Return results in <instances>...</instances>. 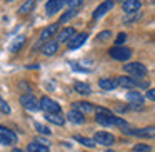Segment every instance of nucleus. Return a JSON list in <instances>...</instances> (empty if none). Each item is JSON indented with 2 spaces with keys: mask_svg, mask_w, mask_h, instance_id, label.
Instances as JSON below:
<instances>
[{
  "mask_svg": "<svg viewBox=\"0 0 155 152\" xmlns=\"http://www.w3.org/2000/svg\"><path fill=\"white\" fill-rule=\"evenodd\" d=\"M124 70L134 77H145L147 75V67L140 62H128L127 65H124Z\"/></svg>",
  "mask_w": 155,
  "mask_h": 152,
  "instance_id": "obj_1",
  "label": "nucleus"
},
{
  "mask_svg": "<svg viewBox=\"0 0 155 152\" xmlns=\"http://www.w3.org/2000/svg\"><path fill=\"white\" fill-rule=\"evenodd\" d=\"M115 115L112 114L110 110H107V109H102L98 107L97 109V115H95V120L98 122V124L102 125H115Z\"/></svg>",
  "mask_w": 155,
  "mask_h": 152,
  "instance_id": "obj_2",
  "label": "nucleus"
},
{
  "mask_svg": "<svg viewBox=\"0 0 155 152\" xmlns=\"http://www.w3.org/2000/svg\"><path fill=\"white\" fill-rule=\"evenodd\" d=\"M108 54H110L112 59H115L118 62H125L132 57V50L130 49H125V47H112L108 50Z\"/></svg>",
  "mask_w": 155,
  "mask_h": 152,
  "instance_id": "obj_3",
  "label": "nucleus"
},
{
  "mask_svg": "<svg viewBox=\"0 0 155 152\" xmlns=\"http://www.w3.org/2000/svg\"><path fill=\"white\" fill-rule=\"evenodd\" d=\"M40 109H44L45 114H60L62 107L50 97H42L40 99Z\"/></svg>",
  "mask_w": 155,
  "mask_h": 152,
  "instance_id": "obj_4",
  "label": "nucleus"
},
{
  "mask_svg": "<svg viewBox=\"0 0 155 152\" xmlns=\"http://www.w3.org/2000/svg\"><path fill=\"white\" fill-rule=\"evenodd\" d=\"M20 104L24 105L27 110H30V112H37L38 109H40V100H37L32 94H24V95H22V97H20Z\"/></svg>",
  "mask_w": 155,
  "mask_h": 152,
  "instance_id": "obj_5",
  "label": "nucleus"
},
{
  "mask_svg": "<svg viewBox=\"0 0 155 152\" xmlns=\"http://www.w3.org/2000/svg\"><path fill=\"white\" fill-rule=\"evenodd\" d=\"M17 142V134L12 132L10 129L4 127V125H0V144L4 145H14Z\"/></svg>",
  "mask_w": 155,
  "mask_h": 152,
  "instance_id": "obj_6",
  "label": "nucleus"
},
{
  "mask_svg": "<svg viewBox=\"0 0 155 152\" xmlns=\"http://www.w3.org/2000/svg\"><path fill=\"white\" fill-rule=\"evenodd\" d=\"M94 140L98 142V144H102V145H114L115 144V137L110 132H95Z\"/></svg>",
  "mask_w": 155,
  "mask_h": 152,
  "instance_id": "obj_7",
  "label": "nucleus"
},
{
  "mask_svg": "<svg viewBox=\"0 0 155 152\" xmlns=\"http://www.w3.org/2000/svg\"><path fill=\"white\" fill-rule=\"evenodd\" d=\"M67 2L68 0H48L47 5H45V10H47L48 15H54V14H57Z\"/></svg>",
  "mask_w": 155,
  "mask_h": 152,
  "instance_id": "obj_8",
  "label": "nucleus"
},
{
  "mask_svg": "<svg viewBox=\"0 0 155 152\" xmlns=\"http://www.w3.org/2000/svg\"><path fill=\"white\" fill-rule=\"evenodd\" d=\"M127 134L130 135H138V137H147V139H153L155 137V127H143V129H132Z\"/></svg>",
  "mask_w": 155,
  "mask_h": 152,
  "instance_id": "obj_9",
  "label": "nucleus"
},
{
  "mask_svg": "<svg viewBox=\"0 0 155 152\" xmlns=\"http://www.w3.org/2000/svg\"><path fill=\"white\" fill-rule=\"evenodd\" d=\"M127 99H128V102H130L134 107H137V109H140L142 105H143V95H142L140 92L128 90L127 92Z\"/></svg>",
  "mask_w": 155,
  "mask_h": 152,
  "instance_id": "obj_10",
  "label": "nucleus"
},
{
  "mask_svg": "<svg viewBox=\"0 0 155 152\" xmlns=\"http://www.w3.org/2000/svg\"><path fill=\"white\" fill-rule=\"evenodd\" d=\"M114 5H115V2H114V0H105L104 4H102V5H98V7L95 8V12H94V19H95V20H97V19H100L102 15H105V14H107V12L110 10V8L114 7Z\"/></svg>",
  "mask_w": 155,
  "mask_h": 152,
  "instance_id": "obj_11",
  "label": "nucleus"
},
{
  "mask_svg": "<svg viewBox=\"0 0 155 152\" xmlns=\"http://www.w3.org/2000/svg\"><path fill=\"white\" fill-rule=\"evenodd\" d=\"M142 7L140 0H127V2H124L122 4V10L125 12V14H134V12H138Z\"/></svg>",
  "mask_w": 155,
  "mask_h": 152,
  "instance_id": "obj_12",
  "label": "nucleus"
},
{
  "mask_svg": "<svg viewBox=\"0 0 155 152\" xmlns=\"http://www.w3.org/2000/svg\"><path fill=\"white\" fill-rule=\"evenodd\" d=\"M87 37H88V35L85 34V32H82V34H77L70 42H68V49H70V50H75V49H78L80 45H84V44H85Z\"/></svg>",
  "mask_w": 155,
  "mask_h": 152,
  "instance_id": "obj_13",
  "label": "nucleus"
},
{
  "mask_svg": "<svg viewBox=\"0 0 155 152\" xmlns=\"http://www.w3.org/2000/svg\"><path fill=\"white\" fill-rule=\"evenodd\" d=\"M57 30H58V24H52V25H48V27H45L44 30H42V34H40V39H38L40 42H38V44H42V42H47Z\"/></svg>",
  "mask_w": 155,
  "mask_h": 152,
  "instance_id": "obj_14",
  "label": "nucleus"
},
{
  "mask_svg": "<svg viewBox=\"0 0 155 152\" xmlns=\"http://www.w3.org/2000/svg\"><path fill=\"white\" fill-rule=\"evenodd\" d=\"M75 29L74 27H67V29H64V30H60L58 32V42H70L72 39L75 37Z\"/></svg>",
  "mask_w": 155,
  "mask_h": 152,
  "instance_id": "obj_15",
  "label": "nucleus"
},
{
  "mask_svg": "<svg viewBox=\"0 0 155 152\" xmlns=\"http://www.w3.org/2000/svg\"><path fill=\"white\" fill-rule=\"evenodd\" d=\"M67 119L72 122V124H84V122H85L84 114H82V112H78V110H75V109L67 114Z\"/></svg>",
  "mask_w": 155,
  "mask_h": 152,
  "instance_id": "obj_16",
  "label": "nucleus"
},
{
  "mask_svg": "<svg viewBox=\"0 0 155 152\" xmlns=\"http://www.w3.org/2000/svg\"><path fill=\"white\" fill-rule=\"evenodd\" d=\"M117 85L125 87V89H132V87H135V85H137V80H135V79H130V77L122 75V77H117Z\"/></svg>",
  "mask_w": 155,
  "mask_h": 152,
  "instance_id": "obj_17",
  "label": "nucleus"
},
{
  "mask_svg": "<svg viewBox=\"0 0 155 152\" xmlns=\"http://www.w3.org/2000/svg\"><path fill=\"white\" fill-rule=\"evenodd\" d=\"M42 52H44V55H47V57L54 55L55 52H58V42H47V44L42 47Z\"/></svg>",
  "mask_w": 155,
  "mask_h": 152,
  "instance_id": "obj_18",
  "label": "nucleus"
},
{
  "mask_svg": "<svg viewBox=\"0 0 155 152\" xmlns=\"http://www.w3.org/2000/svg\"><path fill=\"white\" fill-rule=\"evenodd\" d=\"M27 150L28 152H48V145L42 144V142H30L27 145Z\"/></svg>",
  "mask_w": 155,
  "mask_h": 152,
  "instance_id": "obj_19",
  "label": "nucleus"
},
{
  "mask_svg": "<svg viewBox=\"0 0 155 152\" xmlns=\"http://www.w3.org/2000/svg\"><path fill=\"white\" fill-rule=\"evenodd\" d=\"M98 85H100V89H104V90H112V89L117 87V80H114V79H100V80H98Z\"/></svg>",
  "mask_w": 155,
  "mask_h": 152,
  "instance_id": "obj_20",
  "label": "nucleus"
},
{
  "mask_svg": "<svg viewBox=\"0 0 155 152\" xmlns=\"http://www.w3.org/2000/svg\"><path fill=\"white\" fill-rule=\"evenodd\" d=\"M74 89L78 92V94H82V95H88V94H92L90 85H88V84H84V82H75V84H74Z\"/></svg>",
  "mask_w": 155,
  "mask_h": 152,
  "instance_id": "obj_21",
  "label": "nucleus"
},
{
  "mask_svg": "<svg viewBox=\"0 0 155 152\" xmlns=\"http://www.w3.org/2000/svg\"><path fill=\"white\" fill-rule=\"evenodd\" d=\"M74 109L84 114V112H92L95 107H94V104H88V102H75V104H74Z\"/></svg>",
  "mask_w": 155,
  "mask_h": 152,
  "instance_id": "obj_22",
  "label": "nucleus"
},
{
  "mask_svg": "<svg viewBox=\"0 0 155 152\" xmlns=\"http://www.w3.org/2000/svg\"><path fill=\"white\" fill-rule=\"evenodd\" d=\"M35 5H37V0H27V2H24V4L20 5L18 12H20V14H28V12H32L35 8Z\"/></svg>",
  "mask_w": 155,
  "mask_h": 152,
  "instance_id": "obj_23",
  "label": "nucleus"
},
{
  "mask_svg": "<svg viewBox=\"0 0 155 152\" xmlns=\"http://www.w3.org/2000/svg\"><path fill=\"white\" fill-rule=\"evenodd\" d=\"M45 119H47L48 122H52V124H55V125H64L65 124V119L62 117L60 114H45Z\"/></svg>",
  "mask_w": 155,
  "mask_h": 152,
  "instance_id": "obj_24",
  "label": "nucleus"
},
{
  "mask_svg": "<svg viewBox=\"0 0 155 152\" xmlns=\"http://www.w3.org/2000/svg\"><path fill=\"white\" fill-rule=\"evenodd\" d=\"M74 139L77 142H80V144L87 145V147H95V140H92V139H85V137H82V135H74Z\"/></svg>",
  "mask_w": 155,
  "mask_h": 152,
  "instance_id": "obj_25",
  "label": "nucleus"
},
{
  "mask_svg": "<svg viewBox=\"0 0 155 152\" xmlns=\"http://www.w3.org/2000/svg\"><path fill=\"white\" fill-rule=\"evenodd\" d=\"M35 130L37 132H40V134H44V135H50L52 134V130L47 127V125H44V124H40V122H35Z\"/></svg>",
  "mask_w": 155,
  "mask_h": 152,
  "instance_id": "obj_26",
  "label": "nucleus"
},
{
  "mask_svg": "<svg viewBox=\"0 0 155 152\" xmlns=\"http://www.w3.org/2000/svg\"><path fill=\"white\" fill-rule=\"evenodd\" d=\"M75 15H77V10H68V12H65V14L60 17V20H58V24H67V22L70 20L72 17H75Z\"/></svg>",
  "mask_w": 155,
  "mask_h": 152,
  "instance_id": "obj_27",
  "label": "nucleus"
},
{
  "mask_svg": "<svg viewBox=\"0 0 155 152\" xmlns=\"http://www.w3.org/2000/svg\"><path fill=\"white\" fill-rule=\"evenodd\" d=\"M138 19H142V14L140 12H134V14H127V17L124 19L125 24H130V22H135L138 20Z\"/></svg>",
  "mask_w": 155,
  "mask_h": 152,
  "instance_id": "obj_28",
  "label": "nucleus"
},
{
  "mask_svg": "<svg viewBox=\"0 0 155 152\" xmlns=\"http://www.w3.org/2000/svg\"><path fill=\"white\" fill-rule=\"evenodd\" d=\"M84 0H68L67 5H68V10H77V8L82 7Z\"/></svg>",
  "mask_w": 155,
  "mask_h": 152,
  "instance_id": "obj_29",
  "label": "nucleus"
},
{
  "mask_svg": "<svg viewBox=\"0 0 155 152\" xmlns=\"http://www.w3.org/2000/svg\"><path fill=\"white\" fill-rule=\"evenodd\" d=\"M24 44H25V37H18L17 40H15L14 44L10 45V50H12V52H17L18 49H20L22 45H24Z\"/></svg>",
  "mask_w": 155,
  "mask_h": 152,
  "instance_id": "obj_30",
  "label": "nucleus"
},
{
  "mask_svg": "<svg viewBox=\"0 0 155 152\" xmlns=\"http://www.w3.org/2000/svg\"><path fill=\"white\" fill-rule=\"evenodd\" d=\"M134 150L135 152H152V147L147 144H137V145H134Z\"/></svg>",
  "mask_w": 155,
  "mask_h": 152,
  "instance_id": "obj_31",
  "label": "nucleus"
},
{
  "mask_svg": "<svg viewBox=\"0 0 155 152\" xmlns=\"http://www.w3.org/2000/svg\"><path fill=\"white\" fill-rule=\"evenodd\" d=\"M125 39H127V35H125L124 32H120V34L117 35V39H115V47H120V45L125 42Z\"/></svg>",
  "mask_w": 155,
  "mask_h": 152,
  "instance_id": "obj_32",
  "label": "nucleus"
},
{
  "mask_svg": "<svg viewBox=\"0 0 155 152\" xmlns=\"http://www.w3.org/2000/svg\"><path fill=\"white\" fill-rule=\"evenodd\" d=\"M0 110L4 112V114H10V107H8V104L2 97H0Z\"/></svg>",
  "mask_w": 155,
  "mask_h": 152,
  "instance_id": "obj_33",
  "label": "nucleus"
},
{
  "mask_svg": "<svg viewBox=\"0 0 155 152\" xmlns=\"http://www.w3.org/2000/svg\"><path fill=\"white\" fill-rule=\"evenodd\" d=\"M110 37H112V32L110 30H104V32H100V34L97 35L98 40H107V39H110Z\"/></svg>",
  "mask_w": 155,
  "mask_h": 152,
  "instance_id": "obj_34",
  "label": "nucleus"
},
{
  "mask_svg": "<svg viewBox=\"0 0 155 152\" xmlns=\"http://www.w3.org/2000/svg\"><path fill=\"white\" fill-rule=\"evenodd\" d=\"M115 125H117V127H120V129H127V130H128V124H127V122H125L124 120V119H115Z\"/></svg>",
  "mask_w": 155,
  "mask_h": 152,
  "instance_id": "obj_35",
  "label": "nucleus"
},
{
  "mask_svg": "<svg viewBox=\"0 0 155 152\" xmlns=\"http://www.w3.org/2000/svg\"><path fill=\"white\" fill-rule=\"evenodd\" d=\"M147 97L150 99V100H155V89H148V90H147Z\"/></svg>",
  "mask_w": 155,
  "mask_h": 152,
  "instance_id": "obj_36",
  "label": "nucleus"
},
{
  "mask_svg": "<svg viewBox=\"0 0 155 152\" xmlns=\"http://www.w3.org/2000/svg\"><path fill=\"white\" fill-rule=\"evenodd\" d=\"M12 152H24L22 149H12Z\"/></svg>",
  "mask_w": 155,
  "mask_h": 152,
  "instance_id": "obj_37",
  "label": "nucleus"
},
{
  "mask_svg": "<svg viewBox=\"0 0 155 152\" xmlns=\"http://www.w3.org/2000/svg\"><path fill=\"white\" fill-rule=\"evenodd\" d=\"M118 2H122V4H124V2H127V0H118Z\"/></svg>",
  "mask_w": 155,
  "mask_h": 152,
  "instance_id": "obj_38",
  "label": "nucleus"
},
{
  "mask_svg": "<svg viewBox=\"0 0 155 152\" xmlns=\"http://www.w3.org/2000/svg\"><path fill=\"white\" fill-rule=\"evenodd\" d=\"M152 4H155V0H152Z\"/></svg>",
  "mask_w": 155,
  "mask_h": 152,
  "instance_id": "obj_39",
  "label": "nucleus"
},
{
  "mask_svg": "<svg viewBox=\"0 0 155 152\" xmlns=\"http://www.w3.org/2000/svg\"><path fill=\"white\" fill-rule=\"evenodd\" d=\"M8 2H14V0H8Z\"/></svg>",
  "mask_w": 155,
  "mask_h": 152,
  "instance_id": "obj_40",
  "label": "nucleus"
}]
</instances>
